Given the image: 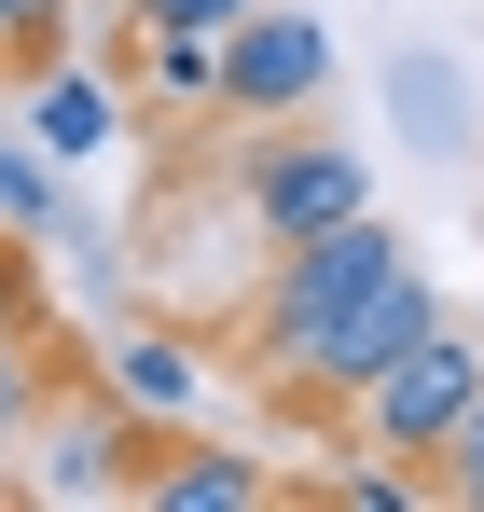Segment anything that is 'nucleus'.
Segmentation results:
<instances>
[{
    "label": "nucleus",
    "mask_w": 484,
    "mask_h": 512,
    "mask_svg": "<svg viewBox=\"0 0 484 512\" xmlns=\"http://www.w3.org/2000/svg\"><path fill=\"white\" fill-rule=\"evenodd\" d=\"M443 319V291L415 277V263H388L374 291H346V305H319V319H291V333H263V360L291 374V388H332V402H360L388 360H402L415 333Z\"/></svg>",
    "instance_id": "1"
},
{
    "label": "nucleus",
    "mask_w": 484,
    "mask_h": 512,
    "mask_svg": "<svg viewBox=\"0 0 484 512\" xmlns=\"http://www.w3.org/2000/svg\"><path fill=\"white\" fill-rule=\"evenodd\" d=\"M484 402V346L457 333V319H429V333L360 388V429H374V457H443V429Z\"/></svg>",
    "instance_id": "2"
},
{
    "label": "nucleus",
    "mask_w": 484,
    "mask_h": 512,
    "mask_svg": "<svg viewBox=\"0 0 484 512\" xmlns=\"http://www.w3.org/2000/svg\"><path fill=\"white\" fill-rule=\"evenodd\" d=\"M374 208V167L346 153V139H263V167H249V236H319V222H360Z\"/></svg>",
    "instance_id": "3"
},
{
    "label": "nucleus",
    "mask_w": 484,
    "mask_h": 512,
    "mask_svg": "<svg viewBox=\"0 0 484 512\" xmlns=\"http://www.w3.org/2000/svg\"><path fill=\"white\" fill-rule=\"evenodd\" d=\"M332 84V28L319 14H277V0H249L236 28H222V111H305V97Z\"/></svg>",
    "instance_id": "4"
},
{
    "label": "nucleus",
    "mask_w": 484,
    "mask_h": 512,
    "mask_svg": "<svg viewBox=\"0 0 484 512\" xmlns=\"http://www.w3.org/2000/svg\"><path fill=\"white\" fill-rule=\"evenodd\" d=\"M402 263V236L360 208V222H319V236H291L277 250V277H263V333H291V319H319V305H346V291H374Z\"/></svg>",
    "instance_id": "5"
},
{
    "label": "nucleus",
    "mask_w": 484,
    "mask_h": 512,
    "mask_svg": "<svg viewBox=\"0 0 484 512\" xmlns=\"http://www.w3.org/2000/svg\"><path fill=\"white\" fill-rule=\"evenodd\" d=\"M139 499L153 512H263L277 471L263 457H139Z\"/></svg>",
    "instance_id": "6"
},
{
    "label": "nucleus",
    "mask_w": 484,
    "mask_h": 512,
    "mask_svg": "<svg viewBox=\"0 0 484 512\" xmlns=\"http://www.w3.org/2000/svg\"><path fill=\"white\" fill-rule=\"evenodd\" d=\"M28 139H42L56 167L97 153V139H111V84H97V70H28Z\"/></svg>",
    "instance_id": "7"
},
{
    "label": "nucleus",
    "mask_w": 484,
    "mask_h": 512,
    "mask_svg": "<svg viewBox=\"0 0 484 512\" xmlns=\"http://www.w3.org/2000/svg\"><path fill=\"white\" fill-rule=\"evenodd\" d=\"M0 222H14V236H83V222H70V180H56L42 139H0Z\"/></svg>",
    "instance_id": "8"
},
{
    "label": "nucleus",
    "mask_w": 484,
    "mask_h": 512,
    "mask_svg": "<svg viewBox=\"0 0 484 512\" xmlns=\"http://www.w3.org/2000/svg\"><path fill=\"white\" fill-rule=\"evenodd\" d=\"M42 485H56V499H97V485H125V499H139V443H125L111 416H83V429H56Z\"/></svg>",
    "instance_id": "9"
},
{
    "label": "nucleus",
    "mask_w": 484,
    "mask_h": 512,
    "mask_svg": "<svg viewBox=\"0 0 484 512\" xmlns=\"http://www.w3.org/2000/svg\"><path fill=\"white\" fill-rule=\"evenodd\" d=\"M111 402H125V416H180V402H194V360H180L166 333L111 346Z\"/></svg>",
    "instance_id": "10"
},
{
    "label": "nucleus",
    "mask_w": 484,
    "mask_h": 512,
    "mask_svg": "<svg viewBox=\"0 0 484 512\" xmlns=\"http://www.w3.org/2000/svg\"><path fill=\"white\" fill-rule=\"evenodd\" d=\"M402 111H415V139H429V153H457V139H471V125H457V70H443V56H402Z\"/></svg>",
    "instance_id": "11"
},
{
    "label": "nucleus",
    "mask_w": 484,
    "mask_h": 512,
    "mask_svg": "<svg viewBox=\"0 0 484 512\" xmlns=\"http://www.w3.org/2000/svg\"><path fill=\"white\" fill-rule=\"evenodd\" d=\"M153 84L166 97H222V42L208 28H153Z\"/></svg>",
    "instance_id": "12"
},
{
    "label": "nucleus",
    "mask_w": 484,
    "mask_h": 512,
    "mask_svg": "<svg viewBox=\"0 0 484 512\" xmlns=\"http://www.w3.org/2000/svg\"><path fill=\"white\" fill-rule=\"evenodd\" d=\"M42 429V333H0V443Z\"/></svg>",
    "instance_id": "13"
},
{
    "label": "nucleus",
    "mask_w": 484,
    "mask_h": 512,
    "mask_svg": "<svg viewBox=\"0 0 484 512\" xmlns=\"http://www.w3.org/2000/svg\"><path fill=\"white\" fill-rule=\"evenodd\" d=\"M443 499H471V512H484V402L443 429Z\"/></svg>",
    "instance_id": "14"
},
{
    "label": "nucleus",
    "mask_w": 484,
    "mask_h": 512,
    "mask_svg": "<svg viewBox=\"0 0 484 512\" xmlns=\"http://www.w3.org/2000/svg\"><path fill=\"white\" fill-rule=\"evenodd\" d=\"M56 14H70V0H0V42H14V56L42 70V42H56Z\"/></svg>",
    "instance_id": "15"
},
{
    "label": "nucleus",
    "mask_w": 484,
    "mask_h": 512,
    "mask_svg": "<svg viewBox=\"0 0 484 512\" xmlns=\"http://www.w3.org/2000/svg\"><path fill=\"white\" fill-rule=\"evenodd\" d=\"M236 14H249V0H139V28H208V42H222Z\"/></svg>",
    "instance_id": "16"
},
{
    "label": "nucleus",
    "mask_w": 484,
    "mask_h": 512,
    "mask_svg": "<svg viewBox=\"0 0 484 512\" xmlns=\"http://www.w3.org/2000/svg\"><path fill=\"white\" fill-rule=\"evenodd\" d=\"M0 333H28V263L0 250Z\"/></svg>",
    "instance_id": "17"
},
{
    "label": "nucleus",
    "mask_w": 484,
    "mask_h": 512,
    "mask_svg": "<svg viewBox=\"0 0 484 512\" xmlns=\"http://www.w3.org/2000/svg\"><path fill=\"white\" fill-rule=\"evenodd\" d=\"M70 14H139V0H70Z\"/></svg>",
    "instance_id": "18"
},
{
    "label": "nucleus",
    "mask_w": 484,
    "mask_h": 512,
    "mask_svg": "<svg viewBox=\"0 0 484 512\" xmlns=\"http://www.w3.org/2000/svg\"><path fill=\"white\" fill-rule=\"evenodd\" d=\"M0 56H14V42H0Z\"/></svg>",
    "instance_id": "19"
}]
</instances>
